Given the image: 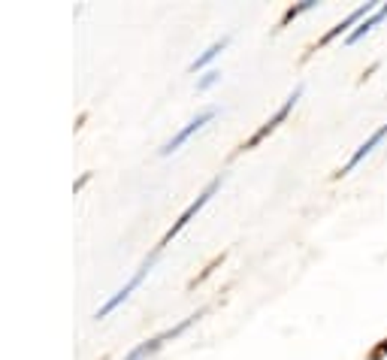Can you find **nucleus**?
I'll use <instances>...</instances> for the list:
<instances>
[{
	"label": "nucleus",
	"mask_w": 387,
	"mask_h": 360,
	"mask_svg": "<svg viewBox=\"0 0 387 360\" xmlns=\"http://www.w3.org/2000/svg\"><path fill=\"white\" fill-rule=\"evenodd\" d=\"M221 182H224V176H215L212 182L203 188V194H200L197 200H194V203L188 206V209H185L182 215H179V221H176V224H173V227H170V230H166V234H164V239L158 242V249H154V254H158V251H161L164 246H170V242H173V236H179V234H182V230H185V227L191 224V218L197 215V212L203 209V206H206V203H209V200H212V197L218 194V188H221Z\"/></svg>",
	"instance_id": "1"
},
{
	"label": "nucleus",
	"mask_w": 387,
	"mask_h": 360,
	"mask_svg": "<svg viewBox=\"0 0 387 360\" xmlns=\"http://www.w3.org/2000/svg\"><path fill=\"white\" fill-rule=\"evenodd\" d=\"M197 318H203V312H197V315H191V318H185V321H179L176 327H170V330H164V333H158V336H151V339H146V342H139L136 349L127 354L124 360H146V357H151L154 351H161L164 349V342H170V339H176V336H182V333L194 324Z\"/></svg>",
	"instance_id": "2"
},
{
	"label": "nucleus",
	"mask_w": 387,
	"mask_h": 360,
	"mask_svg": "<svg viewBox=\"0 0 387 360\" xmlns=\"http://www.w3.org/2000/svg\"><path fill=\"white\" fill-rule=\"evenodd\" d=\"M300 94H303V85H296V88H293V94H291V97H288V100H285V103H281V106L276 109V115H273V119H269V121H266V124L261 127V131H254V136H251V139H245V143L239 146V151H248V149H254L257 143H263V139H266L269 134H273L276 127H278V124H281V121H285L288 115H291L293 103L300 100Z\"/></svg>",
	"instance_id": "3"
},
{
	"label": "nucleus",
	"mask_w": 387,
	"mask_h": 360,
	"mask_svg": "<svg viewBox=\"0 0 387 360\" xmlns=\"http://www.w3.org/2000/svg\"><path fill=\"white\" fill-rule=\"evenodd\" d=\"M151 264H154V254L149 257V261H146L143 266H139V269H136V273H134V279H131V281H127V285H124V288H121L119 294H115V297H109L106 303H103V306L97 309V315H94V318H97V321H103V318H106V315H112V312H115V309H119V306H121V303H124L127 297H131V294H134V291H136L139 285H143V279L149 276V269H151Z\"/></svg>",
	"instance_id": "4"
},
{
	"label": "nucleus",
	"mask_w": 387,
	"mask_h": 360,
	"mask_svg": "<svg viewBox=\"0 0 387 360\" xmlns=\"http://www.w3.org/2000/svg\"><path fill=\"white\" fill-rule=\"evenodd\" d=\"M212 119H215V109H206V112H200V115H197V119H191V121H188V124L182 127V131H179V134H176V136L170 139V143H164L161 154H164V158H166V154H173V151H176L179 146H182V143H188V139H191L194 134H197L203 124H209Z\"/></svg>",
	"instance_id": "5"
},
{
	"label": "nucleus",
	"mask_w": 387,
	"mask_h": 360,
	"mask_svg": "<svg viewBox=\"0 0 387 360\" xmlns=\"http://www.w3.org/2000/svg\"><path fill=\"white\" fill-rule=\"evenodd\" d=\"M384 136H387V124H381V127H378V131H376V134H372V136L366 139V143H363V146H360V149H357V151L351 154V158H348V161L342 164V170L336 173V179H339V176H348V173H351V170H354V166H357V164H360V161H363V158H366V154H369L372 149H376V146L381 143V139H384Z\"/></svg>",
	"instance_id": "6"
},
{
	"label": "nucleus",
	"mask_w": 387,
	"mask_h": 360,
	"mask_svg": "<svg viewBox=\"0 0 387 360\" xmlns=\"http://www.w3.org/2000/svg\"><path fill=\"white\" fill-rule=\"evenodd\" d=\"M372 12H376V6H372V4H363V6H360V9H354V12H351V16H348L345 21H339V24H336V28H330V31H327L324 36H321V40H318V46H327L330 40H336V36H339V34H345L348 28H351V24H357V21H363V19H369V16H372Z\"/></svg>",
	"instance_id": "7"
},
{
	"label": "nucleus",
	"mask_w": 387,
	"mask_h": 360,
	"mask_svg": "<svg viewBox=\"0 0 387 360\" xmlns=\"http://www.w3.org/2000/svg\"><path fill=\"white\" fill-rule=\"evenodd\" d=\"M384 16H387V4H384L381 9H376V12H372L369 19H363V21H360V28H357V31H351V34H348V40H345V43H348V46H354L357 40H363V36H366V34H369L372 28H376V24H378V21L384 19Z\"/></svg>",
	"instance_id": "8"
},
{
	"label": "nucleus",
	"mask_w": 387,
	"mask_h": 360,
	"mask_svg": "<svg viewBox=\"0 0 387 360\" xmlns=\"http://www.w3.org/2000/svg\"><path fill=\"white\" fill-rule=\"evenodd\" d=\"M227 43H230V36H221V40H215V43H212V46H209V49H206V51H203V55L197 58V61H191V67H188V70H191V73H197V70H203V67H206V64H209V61H215L218 55H221V51L227 49Z\"/></svg>",
	"instance_id": "9"
},
{
	"label": "nucleus",
	"mask_w": 387,
	"mask_h": 360,
	"mask_svg": "<svg viewBox=\"0 0 387 360\" xmlns=\"http://www.w3.org/2000/svg\"><path fill=\"white\" fill-rule=\"evenodd\" d=\"M312 6H315V0H306V4H300V6H291V9L285 12V16H281V24H278V28H288V24H291L296 16H300V12L312 9Z\"/></svg>",
	"instance_id": "10"
},
{
	"label": "nucleus",
	"mask_w": 387,
	"mask_h": 360,
	"mask_svg": "<svg viewBox=\"0 0 387 360\" xmlns=\"http://www.w3.org/2000/svg\"><path fill=\"white\" fill-rule=\"evenodd\" d=\"M218 79H221V73H218V70H212V73H206L203 76V79L197 82V91H206V88H212Z\"/></svg>",
	"instance_id": "11"
},
{
	"label": "nucleus",
	"mask_w": 387,
	"mask_h": 360,
	"mask_svg": "<svg viewBox=\"0 0 387 360\" xmlns=\"http://www.w3.org/2000/svg\"><path fill=\"white\" fill-rule=\"evenodd\" d=\"M384 357H387V339H381V345H378V349H372L369 360H384Z\"/></svg>",
	"instance_id": "12"
}]
</instances>
